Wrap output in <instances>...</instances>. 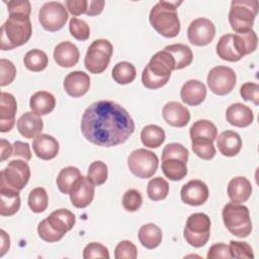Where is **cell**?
Instances as JSON below:
<instances>
[{
  "label": "cell",
  "instance_id": "1",
  "mask_svg": "<svg viewBox=\"0 0 259 259\" xmlns=\"http://www.w3.org/2000/svg\"><path fill=\"white\" fill-rule=\"evenodd\" d=\"M80 126L87 141L107 148L124 143L135 131V122L130 113L110 100L90 104L82 115Z\"/></svg>",
  "mask_w": 259,
  "mask_h": 259
},
{
  "label": "cell",
  "instance_id": "2",
  "mask_svg": "<svg viewBox=\"0 0 259 259\" xmlns=\"http://www.w3.org/2000/svg\"><path fill=\"white\" fill-rule=\"evenodd\" d=\"M182 1L160 0L150 11L149 21L158 33L165 37H175L180 32V20L177 13Z\"/></svg>",
  "mask_w": 259,
  "mask_h": 259
},
{
  "label": "cell",
  "instance_id": "3",
  "mask_svg": "<svg viewBox=\"0 0 259 259\" xmlns=\"http://www.w3.org/2000/svg\"><path fill=\"white\" fill-rule=\"evenodd\" d=\"M175 70V61L165 50L156 53L144 68L142 83L148 89H158L167 84L172 71Z\"/></svg>",
  "mask_w": 259,
  "mask_h": 259
},
{
  "label": "cell",
  "instance_id": "4",
  "mask_svg": "<svg viewBox=\"0 0 259 259\" xmlns=\"http://www.w3.org/2000/svg\"><path fill=\"white\" fill-rule=\"evenodd\" d=\"M32 33L29 16L24 14H9L1 26V50L8 51L23 46Z\"/></svg>",
  "mask_w": 259,
  "mask_h": 259
},
{
  "label": "cell",
  "instance_id": "5",
  "mask_svg": "<svg viewBox=\"0 0 259 259\" xmlns=\"http://www.w3.org/2000/svg\"><path fill=\"white\" fill-rule=\"evenodd\" d=\"M223 221L228 231L239 238H246L252 232L250 211L241 203L229 202L223 208Z\"/></svg>",
  "mask_w": 259,
  "mask_h": 259
},
{
  "label": "cell",
  "instance_id": "6",
  "mask_svg": "<svg viewBox=\"0 0 259 259\" xmlns=\"http://www.w3.org/2000/svg\"><path fill=\"white\" fill-rule=\"evenodd\" d=\"M259 3L257 0H234L231 2L229 22L236 33L252 29L257 15Z\"/></svg>",
  "mask_w": 259,
  "mask_h": 259
},
{
  "label": "cell",
  "instance_id": "7",
  "mask_svg": "<svg viewBox=\"0 0 259 259\" xmlns=\"http://www.w3.org/2000/svg\"><path fill=\"white\" fill-rule=\"evenodd\" d=\"M210 219L202 212H195L188 217L183 231V237L190 246L199 248L204 246L210 235Z\"/></svg>",
  "mask_w": 259,
  "mask_h": 259
},
{
  "label": "cell",
  "instance_id": "8",
  "mask_svg": "<svg viewBox=\"0 0 259 259\" xmlns=\"http://www.w3.org/2000/svg\"><path fill=\"white\" fill-rule=\"evenodd\" d=\"M113 47L111 42L104 38L94 40L88 48L84 58V65L87 71L93 74H100L108 67Z\"/></svg>",
  "mask_w": 259,
  "mask_h": 259
},
{
  "label": "cell",
  "instance_id": "9",
  "mask_svg": "<svg viewBox=\"0 0 259 259\" xmlns=\"http://www.w3.org/2000/svg\"><path fill=\"white\" fill-rule=\"evenodd\" d=\"M157 155L146 149H137L127 157V167L137 177L147 179L152 177L158 168Z\"/></svg>",
  "mask_w": 259,
  "mask_h": 259
},
{
  "label": "cell",
  "instance_id": "10",
  "mask_svg": "<svg viewBox=\"0 0 259 259\" xmlns=\"http://www.w3.org/2000/svg\"><path fill=\"white\" fill-rule=\"evenodd\" d=\"M30 178V168L24 160H12L0 172V187L20 191Z\"/></svg>",
  "mask_w": 259,
  "mask_h": 259
},
{
  "label": "cell",
  "instance_id": "11",
  "mask_svg": "<svg viewBox=\"0 0 259 259\" xmlns=\"http://www.w3.org/2000/svg\"><path fill=\"white\" fill-rule=\"evenodd\" d=\"M38 20L41 26L51 32L60 30L68 20L67 8L57 1L45 3L38 11Z\"/></svg>",
  "mask_w": 259,
  "mask_h": 259
},
{
  "label": "cell",
  "instance_id": "12",
  "mask_svg": "<svg viewBox=\"0 0 259 259\" xmlns=\"http://www.w3.org/2000/svg\"><path fill=\"white\" fill-rule=\"evenodd\" d=\"M236 73L227 66L213 67L207 75V85L212 93L224 96L229 94L236 85Z\"/></svg>",
  "mask_w": 259,
  "mask_h": 259
},
{
  "label": "cell",
  "instance_id": "13",
  "mask_svg": "<svg viewBox=\"0 0 259 259\" xmlns=\"http://www.w3.org/2000/svg\"><path fill=\"white\" fill-rule=\"evenodd\" d=\"M215 34L213 22L207 18L199 17L192 20L187 28V37L191 45L202 47L210 44Z\"/></svg>",
  "mask_w": 259,
  "mask_h": 259
},
{
  "label": "cell",
  "instance_id": "14",
  "mask_svg": "<svg viewBox=\"0 0 259 259\" xmlns=\"http://www.w3.org/2000/svg\"><path fill=\"white\" fill-rule=\"evenodd\" d=\"M95 186L85 176H81L71 188L69 195L72 204L77 208L88 206L94 198Z\"/></svg>",
  "mask_w": 259,
  "mask_h": 259
},
{
  "label": "cell",
  "instance_id": "15",
  "mask_svg": "<svg viewBox=\"0 0 259 259\" xmlns=\"http://www.w3.org/2000/svg\"><path fill=\"white\" fill-rule=\"evenodd\" d=\"M208 187L207 185L199 180L193 179L184 184L180 191L181 200L189 205L198 206L203 204L208 198Z\"/></svg>",
  "mask_w": 259,
  "mask_h": 259
},
{
  "label": "cell",
  "instance_id": "16",
  "mask_svg": "<svg viewBox=\"0 0 259 259\" xmlns=\"http://www.w3.org/2000/svg\"><path fill=\"white\" fill-rule=\"evenodd\" d=\"M17 110V102L15 97L8 92L0 94V131L7 133L12 130L15 124V114Z\"/></svg>",
  "mask_w": 259,
  "mask_h": 259
},
{
  "label": "cell",
  "instance_id": "17",
  "mask_svg": "<svg viewBox=\"0 0 259 259\" xmlns=\"http://www.w3.org/2000/svg\"><path fill=\"white\" fill-rule=\"evenodd\" d=\"M64 89L72 97H81L87 93L90 87V77L83 71H73L64 80Z\"/></svg>",
  "mask_w": 259,
  "mask_h": 259
},
{
  "label": "cell",
  "instance_id": "18",
  "mask_svg": "<svg viewBox=\"0 0 259 259\" xmlns=\"http://www.w3.org/2000/svg\"><path fill=\"white\" fill-rule=\"evenodd\" d=\"M164 120L175 127H183L190 120L189 110L177 101H169L163 106L162 110Z\"/></svg>",
  "mask_w": 259,
  "mask_h": 259
},
{
  "label": "cell",
  "instance_id": "19",
  "mask_svg": "<svg viewBox=\"0 0 259 259\" xmlns=\"http://www.w3.org/2000/svg\"><path fill=\"white\" fill-rule=\"evenodd\" d=\"M206 96V87L199 80L186 81L180 90L181 100L190 106H196L202 103Z\"/></svg>",
  "mask_w": 259,
  "mask_h": 259
},
{
  "label": "cell",
  "instance_id": "20",
  "mask_svg": "<svg viewBox=\"0 0 259 259\" xmlns=\"http://www.w3.org/2000/svg\"><path fill=\"white\" fill-rule=\"evenodd\" d=\"M32 149L37 158L52 160L59 154V142L52 136L40 134L32 141Z\"/></svg>",
  "mask_w": 259,
  "mask_h": 259
},
{
  "label": "cell",
  "instance_id": "21",
  "mask_svg": "<svg viewBox=\"0 0 259 259\" xmlns=\"http://www.w3.org/2000/svg\"><path fill=\"white\" fill-rule=\"evenodd\" d=\"M16 125L18 133L22 137L32 139L40 135L44 127V122L40 115L34 113L33 111H27L18 118Z\"/></svg>",
  "mask_w": 259,
  "mask_h": 259
},
{
  "label": "cell",
  "instance_id": "22",
  "mask_svg": "<svg viewBox=\"0 0 259 259\" xmlns=\"http://www.w3.org/2000/svg\"><path fill=\"white\" fill-rule=\"evenodd\" d=\"M227 121L237 127H246L253 122L254 114L250 107L243 103L231 104L226 111Z\"/></svg>",
  "mask_w": 259,
  "mask_h": 259
},
{
  "label": "cell",
  "instance_id": "23",
  "mask_svg": "<svg viewBox=\"0 0 259 259\" xmlns=\"http://www.w3.org/2000/svg\"><path fill=\"white\" fill-rule=\"evenodd\" d=\"M80 53L78 48L70 41H62L54 50L55 62L63 68H71L79 61Z\"/></svg>",
  "mask_w": 259,
  "mask_h": 259
},
{
  "label": "cell",
  "instance_id": "24",
  "mask_svg": "<svg viewBox=\"0 0 259 259\" xmlns=\"http://www.w3.org/2000/svg\"><path fill=\"white\" fill-rule=\"evenodd\" d=\"M252 193L251 182L244 176H237L228 184V195L232 202L242 203L249 199Z\"/></svg>",
  "mask_w": 259,
  "mask_h": 259
},
{
  "label": "cell",
  "instance_id": "25",
  "mask_svg": "<svg viewBox=\"0 0 259 259\" xmlns=\"http://www.w3.org/2000/svg\"><path fill=\"white\" fill-rule=\"evenodd\" d=\"M47 220L51 227L62 236H65L67 232L72 230L76 223L75 214L67 208H60L53 211Z\"/></svg>",
  "mask_w": 259,
  "mask_h": 259
},
{
  "label": "cell",
  "instance_id": "26",
  "mask_svg": "<svg viewBox=\"0 0 259 259\" xmlns=\"http://www.w3.org/2000/svg\"><path fill=\"white\" fill-rule=\"evenodd\" d=\"M217 138V145L222 155L226 157H234L241 151L242 140L238 133L234 131H225Z\"/></svg>",
  "mask_w": 259,
  "mask_h": 259
},
{
  "label": "cell",
  "instance_id": "27",
  "mask_svg": "<svg viewBox=\"0 0 259 259\" xmlns=\"http://www.w3.org/2000/svg\"><path fill=\"white\" fill-rule=\"evenodd\" d=\"M20 207L19 191L0 187V214L2 217H10L15 214Z\"/></svg>",
  "mask_w": 259,
  "mask_h": 259
},
{
  "label": "cell",
  "instance_id": "28",
  "mask_svg": "<svg viewBox=\"0 0 259 259\" xmlns=\"http://www.w3.org/2000/svg\"><path fill=\"white\" fill-rule=\"evenodd\" d=\"M56 105V98L55 96L45 90L37 91L33 93L29 100L30 109L38 114V115H46L49 114Z\"/></svg>",
  "mask_w": 259,
  "mask_h": 259
},
{
  "label": "cell",
  "instance_id": "29",
  "mask_svg": "<svg viewBox=\"0 0 259 259\" xmlns=\"http://www.w3.org/2000/svg\"><path fill=\"white\" fill-rule=\"evenodd\" d=\"M139 241L143 247L147 249L157 248L162 242V230L155 224L149 223L143 225L139 230Z\"/></svg>",
  "mask_w": 259,
  "mask_h": 259
},
{
  "label": "cell",
  "instance_id": "30",
  "mask_svg": "<svg viewBox=\"0 0 259 259\" xmlns=\"http://www.w3.org/2000/svg\"><path fill=\"white\" fill-rule=\"evenodd\" d=\"M233 39L236 50L242 58L253 53L257 49L258 37L253 29L243 33H235L233 34Z\"/></svg>",
  "mask_w": 259,
  "mask_h": 259
},
{
  "label": "cell",
  "instance_id": "31",
  "mask_svg": "<svg viewBox=\"0 0 259 259\" xmlns=\"http://www.w3.org/2000/svg\"><path fill=\"white\" fill-rule=\"evenodd\" d=\"M165 51L169 52L175 61V70L183 69L189 66L193 60L191 49L183 44H173L165 47Z\"/></svg>",
  "mask_w": 259,
  "mask_h": 259
},
{
  "label": "cell",
  "instance_id": "32",
  "mask_svg": "<svg viewBox=\"0 0 259 259\" xmlns=\"http://www.w3.org/2000/svg\"><path fill=\"white\" fill-rule=\"evenodd\" d=\"M217 54L222 60L228 62H237L242 59L234 45L233 33H227L221 36L217 44Z\"/></svg>",
  "mask_w": 259,
  "mask_h": 259
},
{
  "label": "cell",
  "instance_id": "33",
  "mask_svg": "<svg viewBox=\"0 0 259 259\" xmlns=\"http://www.w3.org/2000/svg\"><path fill=\"white\" fill-rule=\"evenodd\" d=\"M166 139L164 130L157 124H148L141 132V141L144 146L154 149L160 147Z\"/></svg>",
  "mask_w": 259,
  "mask_h": 259
},
{
  "label": "cell",
  "instance_id": "34",
  "mask_svg": "<svg viewBox=\"0 0 259 259\" xmlns=\"http://www.w3.org/2000/svg\"><path fill=\"white\" fill-rule=\"evenodd\" d=\"M81 176L82 174L77 167L68 166L63 168L57 177V186L59 190L64 194H69L71 188Z\"/></svg>",
  "mask_w": 259,
  "mask_h": 259
},
{
  "label": "cell",
  "instance_id": "35",
  "mask_svg": "<svg viewBox=\"0 0 259 259\" xmlns=\"http://www.w3.org/2000/svg\"><path fill=\"white\" fill-rule=\"evenodd\" d=\"M161 169L164 175L172 181L181 180L187 175L186 162H183L178 159L163 160Z\"/></svg>",
  "mask_w": 259,
  "mask_h": 259
},
{
  "label": "cell",
  "instance_id": "36",
  "mask_svg": "<svg viewBox=\"0 0 259 259\" xmlns=\"http://www.w3.org/2000/svg\"><path fill=\"white\" fill-rule=\"evenodd\" d=\"M23 64L29 71L40 72L47 68L49 64V58L44 51L33 49L24 55Z\"/></svg>",
  "mask_w": 259,
  "mask_h": 259
},
{
  "label": "cell",
  "instance_id": "37",
  "mask_svg": "<svg viewBox=\"0 0 259 259\" xmlns=\"http://www.w3.org/2000/svg\"><path fill=\"white\" fill-rule=\"evenodd\" d=\"M189 135L190 139L204 138L213 142L218 137V128L210 120L198 119L191 125Z\"/></svg>",
  "mask_w": 259,
  "mask_h": 259
},
{
  "label": "cell",
  "instance_id": "38",
  "mask_svg": "<svg viewBox=\"0 0 259 259\" xmlns=\"http://www.w3.org/2000/svg\"><path fill=\"white\" fill-rule=\"evenodd\" d=\"M111 76L116 83L125 85L132 83L135 80L137 76V71L133 64L122 61L117 63L113 67L111 71Z\"/></svg>",
  "mask_w": 259,
  "mask_h": 259
},
{
  "label": "cell",
  "instance_id": "39",
  "mask_svg": "<svg viewBox=\"0 0 259 259\" xmlns=\"http://www.w3.org/2000/svg\"><path fill=\"white\" fill-rule=\"evenodd\" d=\"M147 193L150 199L154 201L162 200L166 198L169 193V183L160 176L152 178L148 183Z\"/></svg>",
  "mask_w": 259,
  "mask_h": 259
},
{
  "label": "cell",
  "instance_id": "40",
  "mask_svg": "<svg viewBox=\"0 0 259 259\" xmlns=\"http://www.w3.org/2000/svg\"><path fill=\"white\" fill-rule=\"evenodd\" d=\"M27 202L29 208L33 212L40 213L45 211L49 204V197L46 189L44 187L33 188L28 194Z\"/></svg>",
  "mask_w": 259,
  "mask_h": 259
},
{
  "label": "cell",
  "instance_id": "41",
  "mask_svg": "<svg viewBox=\"0 0 259 259\" xmlns=\"http://www.w3.org/2000/svg\"><path fill=\"white\" fill-rule=\"evenodd\" d=\"M191 149L197 157L203 160H210L215 155V148L213 146V142L208 139H191Z\"/></svg>",
  "mask_w": 259,
  "mask_h": 259
},
{
  "label": "cell",
  "instance_id": "42",
  "mask_svg": "<svg viewBox=\"0 0 259 259\" xmlns=\"http://www.w3.org/2000/svg\"><path fill=\"white\" fill-rule=\"evenodd\" d=\"M108 176L107 166L102 161H94L89 165L87 178L94 184V185H102Z\"/></svg>",
  "mask_w": 259,
  "mask_h": 259
},
{
  "label": "cell",
  "instance_id": "43",
  "mask_svg": "<svg viewBox=\"0 0 259 259\" xmlns=\"http://www.w3.org/2000/svg\"><path fill=\"white\" fill-rule=\"evenodd\" d=\"M166 159H178L187 163L188 150L181 144L170 143L164 147L162 152V161Z\"/></svg>",
  "mask_w": 259,
  "mask_h": 259
},
{
  "label": "cell",
  "instance_id": "44",
  "mask_svg": "<svg viewBox=\"0 0 259 259\" xmlns=\"http://www.w3.org/2000/svg\"><path fill=\"white\" fill-rule=\"evenodd\" d=\"M69 30L72 36L78 40H86L90 36L89 25L82 19L72 17L69 22Z\"/></svg>",
  "mask_w": 259,
  "mask_h": 259
},
{
  "label": "cell",
  "instance_id": "45",
  "mask_svg": "<svg viewBox=\"0 0 259 259\" xmlns=\"http://www.w3.org/2000/svg\"><path fill=\"white\" fill-rule=\"evenodd\" d=\"M121 202L125 210L134 212L141 207L143 203V197L140 191L137 189H128L124 192Z\"/></svg>",
  "mask_w": 259,
  "mask_h": 259
},
{
  "label": "cell",
  "instance_id": "46",
  "mask_svg": "<svg viewBox=\"0 0 259 259\" xmlns=\"http://www.w3.org/2000/svg\"><path fill=\"white\" fill-rule=\"evenodd\" d=\"M138 256V250L136 245L127 240L120 241L114 250L115 259H136Z\"/></svg>",
  "mask_w": 259,
  "mask_h": 259
},
{
  "label": "cell",
  "instance_id": "47",
  "mask_svg": "<svg viewBox=\"0 0 259 259\" xmlns=\"http://www.w3.org/2000/svg\"><path fill=\"white\" fill-rule=\"evenodd\" d=\"M16 76V68L14 64L6 59L0 60V85L6 86L14 80Z\"/></svg>",
  "mask_w": 259,
  "mask_h": 259
},
{
  "label": "cell",
  "instance_id": "48",
  "mask_svg": "<svg viewBox=\"0 0 259 259\" xmlns=\"http://www.w3.org/2000/svg\"><path fill=\"white\" fill-rule=\"evenodd\" d=\"M230 252L232 258H254L252 247L247 242L231 241L230 242Z\"/></svg>",
  "mask_w": 259,
  "mask_h": 259
},
{
  "label": "cell",
  "instance_id": "49",
  "mask_svg": "<svg viewBox=\"0 0 259 259\" xmlns=\"http://www.w3.org/2000/svg\"><path fill=\"white\" fill-rule=\"evenodd\" d=\"M37 233L40 239H42L46 242L49 243H54V242H58L60 241L64 236H62L61 234H59L58 232H56L51 225L49 224L47 218L45 220H42L38 226H37Z\"/></svg>",
  "mask_w": 259,
  "mask_h": 259
},
{
  "label": "cell",
  "instance_id": "50",
  "mask_svg": "<svg viewBox=\"0 0 259 259\" xmlns=\"http://www.w3.org/2000/svg\"><path fill=\"white\" fill-rule=\"evenodd\" d=\"M83 258L84 259H92V258H109L108 249L100 243L92 242L89 243L83 250Z\"/></svg>",
  "mask_w": 259,
  "mask_h": 259
},
{
  "label": "cell",
  "instance_id": "51",
  "mask_svg": "<svg viewBox=\"0 0 259 259\" xmlns=\"http://www.w3.org/2000/svg\"><path fill=\"white\" fill-rule=\"evenodd\" d=\"M240 94L246 101H252L255 105L259 104V85L255 82H246L240 88Z\"/></svg>",
  "mask_w": 259,
  "mask_h": 259
},
{
  "label": "cell",
  "instance_id": "52",
  "mask_svg": "<svg viewBox=\"0 0 259 259\" xmlns=\"http://www.w3.org/2000/svg\"><path fill=\"white\" fill-rule=\"evenodd\" d=\"M5 3L7 4L9 14H24L27 16L30 15L31 5L27 0H11Z\"/></svg>",
  "mask_w": 259,
  "mask_h": 259
},
{
  "label": "cell",
  "instance_id": "53",
  "mask_svg": "<svg viewBox=\"0 0 259 259\" xmlns=\"http://www.w3.org/2000/svg\"><path fill=\"white\" fill-rule=\"evenodd\" d=\"M207 259H218V258H224V259H230L232 258L230 247L224 243H215L210 246L208 253H207Z\"/></svg>",
  "mask_w": 259,
  "mask_h": 259
},
{
  "label": "cell",
  "instance_id": "54",
  "mask_svg": "<svg viewBox=\"0 0 259 259\" xmlns=\"http://www.w3.org/2000/svg\"><path fill=\"white\" fill-rule=\"evenodd\" d=\"M65 5L71 14L78 16L86 13L88 0H67L65 1Z\"/></svg>",
  "mask_w": 259,
  "mask_h": 259
},
{
  "label": "cell",
  "instance_id": "55",
  "mask_svg": "<svg viewBox=\"0 0 259 259\" xmlns=\"http://www.w3.org/2000/svg\"><path fill=\"white\" fill-rule=\"evenodd\" d=\"M13 157H20L24 161H28L31 159L30 148L27 143H23L21 141H15L13 144Z\"/></svg>",
  "mask_w": 259,
  "mask_h": 259
},
{
  "label": "cell",
  "instance_id": "56",
  "mask_svg": "<svg viewBox=\"0 0 259 259\" xmlns=\"http://www.w3.org/2000/svg\"><path fill=\"white\" fill-rule=\"evenodd\" d=\"M105 2L103 0H89L86 15L88 16H95L102 12L104 8Z\"/></svg>",
  "mask_w": 259,
  "mask_h": 259
},
{
  "label": "cell",
  "instance_id": "57",
  "mask_svg": "<svg viewBox=\"0 0 259 259\" xmlns=\"http://www.w3.org/2000/svg\"><path fill=\"white\" fill-rule=\"evenodd\" d=\"M0 148H1V158L0 161L4 162L6 159L12 156L13 153V145H11L8 141L5 139H1L0 141Z\"/></svg>",
  "mask_w": 259,
  "mask_h": 259
},
{
  "label": "cell",
  "instance_id": "58",
  "mask_svg": "<svg viewBox=\"0 0 259 259\" xmlns=\"http://www.w3.org/2000/svg\"><path fill=\"white\" fill-rule=\"evenodd\" d=\"M1 253H0V256L2 257L9 249L10 247V239H9V236L7 235V233L4 231V230H1Z\"/></svg>",
  "mask_w": 259,
  "mask_h": 259
}]
</instances>
